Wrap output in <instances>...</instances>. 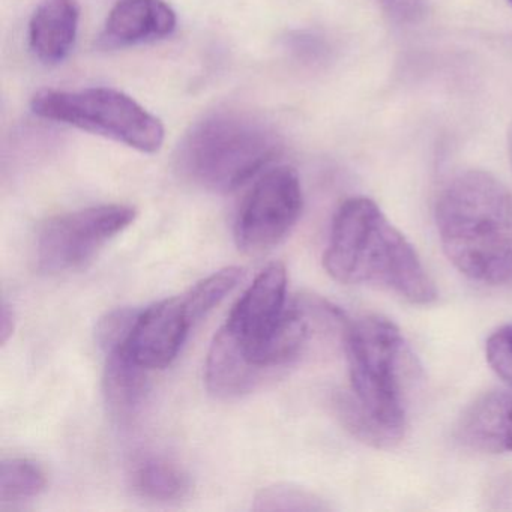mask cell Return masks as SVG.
I'll use <instances>...</instances> for the list:
<instances>
[{
    "label": "cell",
    "instance_id": "cell-1",
    "mask_svg": "<svg viewBox=\"0 0 512 512\" xmlns=\"http://www.w3.org/2000/svg\"><path fill=\"white\" fill-rule=\"evenodd\" d=\"M350 394L335 401L338 418L362 442L392 448L403 440L419 367L404 335L391 320L367 316L344 334Z\"/></svg>",
    "mask_w": 512,
    "mask_h": 512
},
{
    "label": "cell",
    "instance_id": "cell-2",
    "mask_svg": "<svg viewBox=\"0 0 512 512\" xmlns=\"http://www.w3.org/2000/svg\"><path fill=\"white\" fill-rule=\"evenodd\" d=\"M323 266L338 283L386 290L410 304L437 299L413 245L367 197H352L338 208Z\"/></svg>",
    "mask_w": 512,
    "mask_h": 512
},
{
    "label": "cell",
    "instance_id": "cell-3",
    "mask_svg": "<svg viewBox=\"0 0 512 512\" xmlns=\"http://www.w3.org/2000/svg\"><path fill=\"white\" fill-rule=\"evenodd\" d=\"M440 244L449 262L487 286L512 283V194L493 175L455 176L436 206Z\"/></svg>",
    "mask_w": 512,
    "mask_h": 512
},
{
    "label": "cell",
    "instance_id": "cell-4",
    "mask_svg": "<svg viewBox=\"0 0 512 512\" xmlns=\"http://www.w3.org/2000/svg\"><path fill=\"white\" fill-rule=\"evenodd\" d=\"M283 149L274 125L248 110H212L179 143L176 169L212 193H232L268 167Z\"/></svg>",
    "mask_w": 512,
    "mask_h": 512
},
{
    "label": "cell",
    "instance_id": "cell-5",
    "mask_svg": "<svg viewBox=\"0 0 512 512\" xmlns=\"http://www.w3.org/2000/svg\"><path fill=\"white\" fill-rule=\"evenodd\" d=\"M31 107L38 118L106 137L143 154L160 151L166 139L163 122L116 89H46L32 98Z\"/></svg>",
    "mask_w": 512,
    "mask_h": 512
},
{
    "label": "cell",
    "instance_id": "cell-6",
    "mask_svg": "<svg viewBox=\"0 0 512 512\" xmlns=\"http://www.w3.org/2000/svg\"><path fill=\"white\" fill-rule=\"evenodd\" d=\"M128 205H100L56 215L41 224L35 259L41 272L62 274L80 268L136 221Z\"/></svg>",
    "mask_w": 512,
    "mask_h": 512
},
{
    "label": "cell",
    "instance_id": "cell-7",
    "mask_svg": "<svg viewBox=\"0 0 512 512\" xmlns=\"http://www.w3.org/2000/svg\"><path fill=\"white\" fill-rule=\"evenodd\" d=\"M302 203L295 169L281 166L268 170L242 203L235 223L236 244L247 254H263L277 247L298 223Z\"/></svg>",
    "mask_w": 512,
    "mask_h": 512
},
{
    "label": "cell",
    "instance_id": "cell-8",
    "mask_svg": "<svg viewBox=\"0 0 512 512\" xmlns=\"http://www.w3.org/2000/svg\"><path fill=\"white\" fill-rule=\"evenodd\" d=\"M286 293V268L283 263H271L245 290L224 323V328L232 334L254 367H257L254 356L268 340L286 310Z\"/></svg>",
    "mask_w": 512,
    "mask_h": 512
},
{
    "label": "cell",
    "instance_id": "cell-9",
    "mask_svg": "<svg viewBox=\"0 0 512 512\" xmlns=\"http://www.w3.org/2000/svg\"><path fill=\"white\" fill-rule=\"evenodd\" d=\"M191 326L184 298L164 299L139 311L127 340L128 353L148 371L164 370L178 358Z\"/></svg>",
    "mask_w": 512,
    "mask_h": 512
},
{
    "label": "cell",
    "instance_id": "cell-10",
    "mask_svg": "<svg viewBox=\"0 0 512 512\" xmlns=\"http://www.w3.org/2000/svg\"><path fill=\"white\" fill-rule=\"evenodd\" d=\"M176 13L164 0H121L98 37L103 50L127 49L164 40L175 32Z\"/></svg>",
    "mask_w": 512,
    "mask_h": 512
},
{
    "label": "cell",
    "instance_id": "cell-11",
    "mask_svg": "<svg viewBox=\"0 0 512 512\" xmlns=\"http://www.w3.org/2000/svg\"><path fill=\"white\" fill-rule=\"evenodd\" d=\"M455 436L473 451L512 452V386L476 398L460 416Z\"/></svg>",
    "mask_w": 512,
    "mask_h": 512
},
{
    "label": "cell",
    "instance_id": "cell-12",
    "mask_svg": "<svg viewBox=\"0 0 512 512\" xmlns=\"http://www.w3.org/2000/svg\"><path fill=\"white\" fill-rule=\"evenodd\" d=\"M268 376L248 361L224 326L217 332L205 365V383L209 394L220 400H235L253 392Z\"/></svg>",
    "mask_w": 512,
    "mask_h": 512
},
{
    "label": "cell",
    "instance_id": "cell-13",
    "mask_svg": "<svg viewBox=\"0 0 512 512\" xmlns=\"http://www.w3.org/2000/svg\"><path fill=\"white\" fill-rule=\"evenodd\" d=\"M77 0H43L29 23V46L38 61L62 64L70 56L79 32Z\"/></svg>",
    "mask_w": 512,
    "mask_h": 512
},
{
    "label": "cell",
    "instance_id": "cell-14",
    "mask_svg": "<svg viewBox=\"0 0 512 512\" xmlns=\"http://www.w3.org/2000/svg\"><path fill=\"white\" fill-rule=\"evenodd\" d=\"M103 386L109 413L119 424H130L142 412L148 395V370L131 358L127 343L106 350Z\"/></svg>",
    "mask_w": 512,
    "mask_h": 512
},
{
    "label": "cell",
    "instance_id": "cell-15",
    "mask_svg": "<svg viewBox=\"0 0 512 512\" xmlns=\"http://www.w3.org/2000/svg\"><path fill=\"white\" fill-rule=\"evenodd\" d=\"M128 479L134 493L151 502H179L191 490L188 473L178 463L161 455L137 458Z\"/></svg>",
    "mask_w": 512,
    "mask_h": 512
},
{
    "label": "cell",
    "instance_id": "cell-16",
    "mask_svg": "<svg viewBox=\"0 0 512 512\" xmlns=\"http://www.w3.org/2000/svg\"><path fill=\"white\" fill-rule=\"evenodd\" d=\"M47 487L43 467L29 458H5L0 464V503H17L40 496Z\"/></svg>",
    "mask_w": 512,
    "mask_h": 512
},
{
    "label": "cell",
    "instance_id": "cell-17",
    "mask_svg": "<svg viewBox=\"0 0 512 512\" xmlns=\"http://www.w3.org/2000/svg\"><path fill=\"white\" fill-rule=\"evenodd\" d=\"M244 277V271L238 266L221 269L214 272L205 280L197 283L190 292L185 293V307H187L188 316H190L193 326L197 322L208 316Z\"/></svg>",
    "mask_w": 512,
    "mask_h": 512
},
{
    "label": "cell",
    "instance_id": "cell-18",
    "mask_svg": "<svg viewBox=\"0 0 512 512\" xmlns=\"http://www.w3.org/2000/svg\"><path fill=\"white\" fill-rule=\"evenodd\" d=\"M254 511H322L326 506L314 494L287 484L263 488L254 499Z\"/></svg>",
    "mask_w": 512,
    "mask_h": 512
},
{
    "label": "cell",
    "instance_id": "cell-19",
    "mask_svg": "<svg viewBox=\"0 0 512 512\" xmlns=\"http://www.w3.org/2000/svg\"><path fill=\"white\" fill-rule=\"evenodd\" d=\"M137 314L139 311L131 308H119V310L110 311L100 320L97 326V341L104 352L119 344L127 343Z\"/></svg>",
    "mask_w": 512,
    "mask_h": 512
},
{
    "label": "cell",
    "instance_id": "cell-20",
    "mask_svg": "<svg viewBox=\"0 0 512 512\" xmlns=\"http://www.w3.org/2000/svg\"><path fill=\"white\" fill-rule=\"evenodd\" d=\"M485 356L494 373L512 386V323L502 326L488 337Z\"/></svg>",
    "mask_w": 512,
    "mask_h": 512
},
{
    "label": "cell",
    "instance_id": "cell-21",
    "mask_svg": "<svg viewBox=\"0 0 512 512\" xmlns=\"http://www.w3.org/2000/svg\"><path fill=\"white\" fill-rule=\"evenodd\" d=\"M380 4L397 22L412 23L424 14L427 0H380Z\"/></svg>",
    "mask_w": 512,
    "mask_h": 512
},
{
    "label": "cell",
    "instance_id": "cell-22",
    "mask_svg": "<svg viewBox=\"0 0 512 512\" xmlns=\"http://www.w3.org/2000/svg\"><path fill=\"white\" fill-rule=\"evenodd\" d=\"M14 331V313L7 302L2 304V311H0V341L2 344L10 340Z\"/></svg>",
    "mask_w": 512,
    "mask_h": 512
},
{
    "label": "cell",
    "instance_id": "cell-23",
    "mask_svg": "<svg viewBox=\"0 0 512 512\" xmlns=\"http://www.w3.org/2000/svg\"><path fill=\"white\" fill-rule=\"evenodd\" d=\"M508 145H509V157H511V163H512V125H511V128H509Z\"/></svg>",
    "mask_w": 512,
    "mask_h": 512
},
{
    "label": "cell",
    "instance_id": "cell-24",
    "mask_svg": "<svg viewBox=\"0 0 512 512\" xmlns=\"http://www.w3.org/2000/svg\"><path fill=\"white\" fill-rule=\"evenodd\" d=\"M508 2H509V4H511V5H512V0H508Z\"/></svg>",
    "mask_w": 512,
    "mask_h": 512
}]
</instances>
